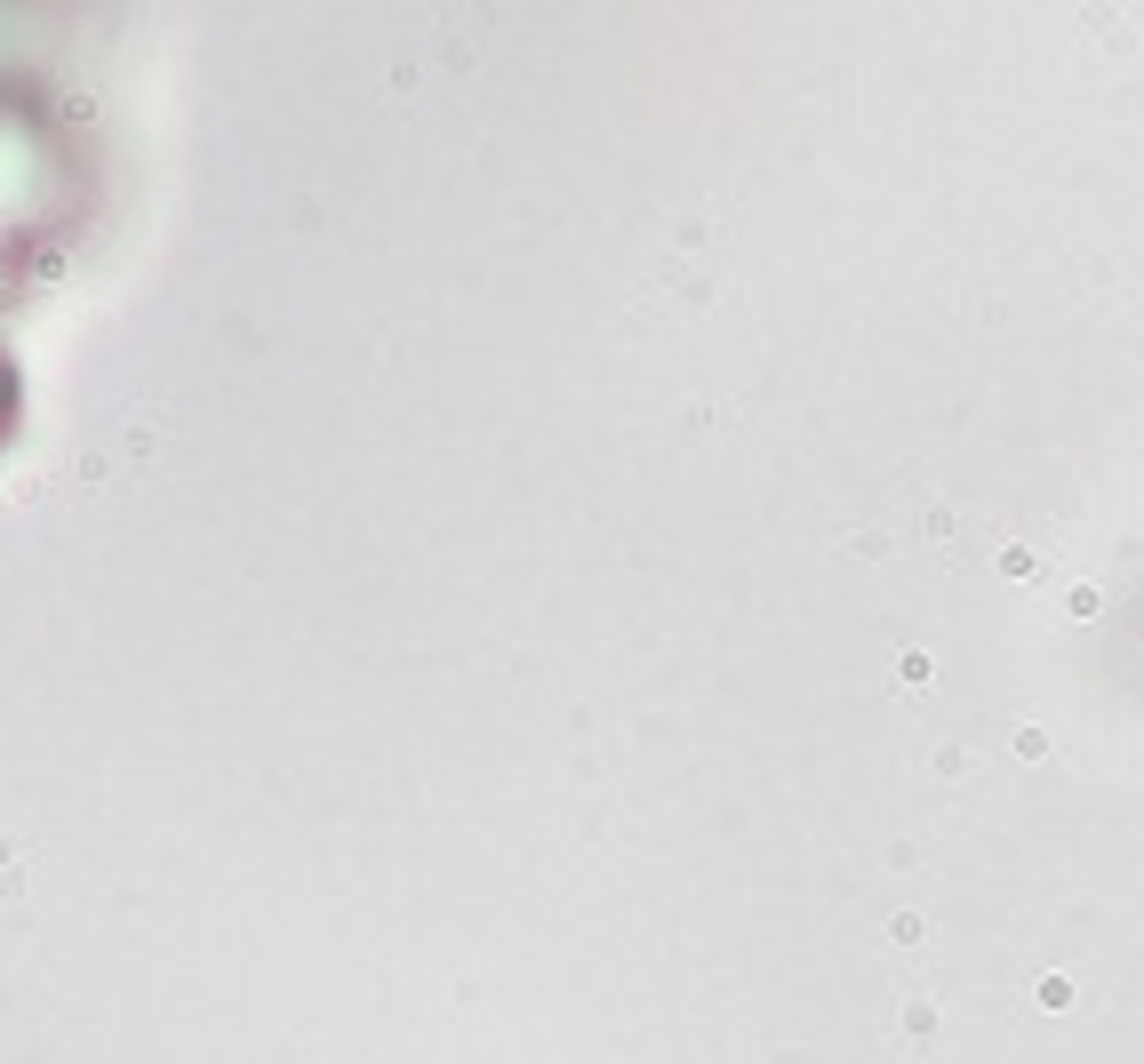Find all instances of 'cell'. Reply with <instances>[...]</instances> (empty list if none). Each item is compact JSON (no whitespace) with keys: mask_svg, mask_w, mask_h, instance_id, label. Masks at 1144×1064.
I'll return each mask as SVG.
<instances>
[{"mask_svg":"<svg viewBox=\"0 0 1144 1064\" xmlns=\"http://www.w3.org/2000/svg\"><path fill=\"white\" fill-rule=\"evenodd\" d=\"M1040 1008H1072V984H1064V976H1040Z\"/></svg>","mask_w":1144,"mask_h":1064,"instance_id":"obj_2","label":"cell"},{"mask_svg":"<svg viewBox=\"0 0 1144 1064\" xmlns=\"http://www.w3.org/2000/svg\"><path fill=\"white\" fill-rule=\"evenodd\" d=\"M897 1032H905V1040H929V1032H937V1008H929V1000H905V1008H897Z\"/></svg>","mask_w":1144,"mask_h":1064,"instance_id":"obj_1","label":"cell"}]
</instances>
